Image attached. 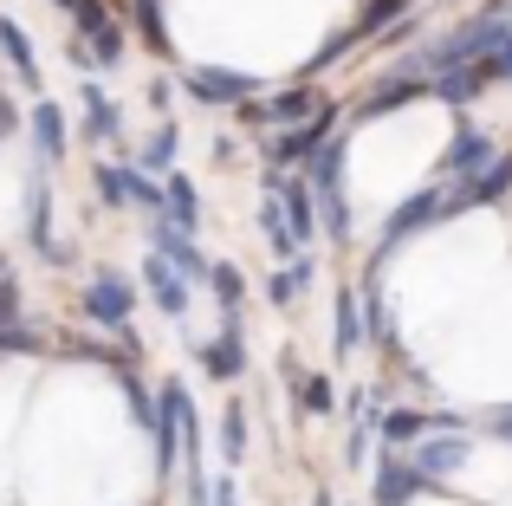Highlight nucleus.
Masks as SVG:
<instances>
[{"mask_svg":"<svg viewBox=\"0 0 512 506\" xmlns=\"http://www.w3.org/2000/svg\"><path fill=\"white\" fill-rule=\"evenodd\" d=\"M415 98H428V72L415 59H402L396 72H383L370 85V98L350 111V124H370V117H383V111H402V104H415Z\"/></svg>","mask_w":512,"mask_h":506,"instance_id":"6","label":"nucleus"},{"mask_svg":"<svg viewBox=\"0 0 512 506\" xmlns=\"http://www.w3.org/2000/svg\"><path fill=\"white\" fill-rule=\"evenodd\" d=\"M500 156V143L487 137V130L474 124V117H454V137H448V150H441V163H435V182L441 189H454V182H474L480 169Z\"/></svg>","mask_w":512,"mask_h":506,"instance_id":"4","label":"nucleus"},{"mask_svg":"<svg viewBox=\"0 0 512 506\" xmlns=\"http://www.w3.org/2000/svg\"><path fill=\"white\" fill-rule=\"evenodd\" d=\"M91 189H98L104 208H130V163H117V156L91 163Z\"/></svg>","mask_w":512,"mask_h":506,"instance_id":"23","label":"nucleus"},{"mask_svg":"<svg viewBox=\"0 0 512 506\" xmlns=\"http://www.w3.org/2000/svg\"><path fill=\"white\" fill-rule=\"evenodd\" d=\"M26 241H33L39 253H46V260H65V247L52 241V195L39 189V182L26 189Z\"/></svg>","mask_w":512,"mask_h":506,"instance_id":"21","label":"nucleus"},{"mask_svg":"<svg viewBox=\"0 0 512 506\" xmlns=\"http://www.w3.org/2000/svg\"><path fill=\"white\" fill-rule=\"evenodd\" d=\"M26 130V111L13 104V91H0V143H13Z\"/></svg>","mask_w":512,"mask_h":506,"instance_id":"35","label":"nucleus"},{"mask_svg":"<svg viewBox=\"0 0 512 506\" xmlns=\"http://www.w3.org/2000/svg\"><path fill=\"white\" fill-rule=\"evenodd\" d=\"M221 461H227V474L247 461V403H240V396L221 409Z\"/></svg>","mask_w":512,"mask_h":506,"instance_id":"25","label":"nucleus"},{"mask_svg":"<svg viewBox=\"0 0 512 506\" xmlns=\"http://www.w3.org/2000/svg\"><path fill=\"white\" fill-rule=\"evenodd\" d=\"M214 506H240V481H234V474H214Z\"/></svg>","mask_w":512,"mask_h":506,"instance_id":"37","label":"nucleus"},{"mask_svg":"<svg viewBox=\"0 0 512 506\" xmlns=\"http://www.w3.org/2000/svg\"><path fill=\"white\" fill-rule=\"evenodd\" d=\"M370 448H376V422H370V416H350V435H344V461H350V468H363V461H370Z\"/></svg>","mask_w":512,"mask_h":506,"instance_id":"33","label":"nucleus"},{"mask_svg":"<svg viewBox=\"0 0 512 506\" xmlns=\"http://www.w3.org/2000/svg\"><path fill=\"white\" fill-rule=\"evenodd\" d=\"M422 435H428V409L396 403V409H383V416H376V442H383V455H409Z\"/></svg>","mask_w":512,"mask_h":506,"instance_id":"15","label":"nucleus"},{"mask_svg":"<svg viewBox=\"0 0 512 506\" xmlns=\"http://www.w3.org/2000/svg\"><path fill=\"white\" fill-rule=\"evenodd\" d=\"M150 253L156 260H169L175 273L188 279V286H201V279H208V260H201V247H195V234H182V228H169L163 215L150 221Z\"/></svg>","mask_w":512,"mask_h":506,"instance_id":"11","label":"nucleus"},{"mask_svg":"<svg viewBox=\"0 0 512 506\" xmlns=\"http://www.w3.org/2000/svg\"><path fill=\"white\" fill-rule=\"evenodd\" d=\"M111 20H117V13L104 7V0H72V39H98Z\"/></svg>","mask_w":512,"mask_h":506,"instance_id":"29","label":"nucleus"},{"mask_svg":"<svg viewBox=\"0 0 512 506\" xmlns=\"http://www.w3.org/2000/svg\"><path fill=\"white\" fill-rule=\"evenodd\" d=\"M292 383H299V403L312 409V416H331V409H338V390H331V377L305 370V377H292Z\"/></svg>","mask_w":512,"mask_h":506,"instance_id":"28","label":"nucleus"},{"mask_svg":"<svg viewBox=\"0 0 512 506\" xmlns=\"http://www.w3.org/2000/svg\"><path fill=\"white\" fill-rule=\"evenodd\" d=\"M480 91H487V72H480V65H454V72H435V78H428V98H441L448 111H467Z\"/></svg>","mask_w":512,"mask_h":506,"instance_id":"17","label":"nucleus"},{"mask_svg":"<svg viewBox=\"0 0 512 506\" xmlns=\"http://www.w3.org/2000/svg\"><path fill=\"white\" fill-rule=\"evenodd\" d=\"M422 494H428V481L409 468V455H383V461H376L370 506H409V500H422Z\"/></svg>","mask_w":512,"mask_h":506,"instance_id":"13","label":"nucleus"},{"mask_svg":"<svg viewBox=\"0 0 512 506\" xmlns=\"http://www.w3.org/2000/svg\"><path fill=\"white\" fill-rule=\"evenodd\" d=\"M130 26H137V39H150L156 52H169V33H163V0H130Z\"/></svg>","mask_w":512,"mask_h":506,"instance_id":"27","label":"nucleus"},{"mask_svg":"<svg viewBox=\"0 0 512 506\" xmlns=\"http://www.w3.org/2000/svg\"><path fill=\"white\" fill-rule=\"evenodd\" d=\"M415 0H370L363 7V20L350 26V39H376V33H389V26H402V13H409Z\"/></svg>","mask_w":512,"mask_h":506,"instance_id":"26","label":"nucleus"},{"mask_svg":"<svg viewBox=\"0 0 512 506\" xmlns=\"http://www.w3.org/2000/svg\"><path fill=\"white\" fill-rule=\"evenodd\" d=\"M175 150H182V130H175L169 117H163V124L150 130V143H143V156H137L130 169H143V176H156V182H163L169 169H175Z\"/></svg>","mask_w":512,"mask_h":506,"instance_id":"22","label":"nucleus"},{"mask_svg":"<svg viewBox=\"0 0 512 506\" xmlns=\"http://www.w3.org/2000/svg\"><path fill=\"white\" fill-rule=\"evenodd\" d=\"M26 130H33V150L46 169H59L65 156H72V124H65V111L52 98H39L33 111H26Z\"/></svg>","mask_w":512,"mask_h":506,"instance_id":"12","label":"nucleus"},{"mask_svg":"<svg viewBox=\"0 0 512 506\" xmlns=\"http://www.w3.org/2000/svg\"><path fill=\"white\" fill-rule=\"evenodd\" d=\"M260 241L279 253V260H299V247H292V234H286V215H279V202H266L260 208Z\"/></svg>","mask_w":512,"mask_h":506,"instance_id":"30","label":"nucleus"},{"mask_svg":"<svg viewBox=\"0 0 512 506\" xmlns=\"http://www.w3.org/2000/svg\"><path fill=\"white\" fill-rule=\"evenodd\" d=\"M195 364H201V377H214V383L247 377V331H240V318H221L214 338H195Z\"/></svg>","mask_w":512,"mask_h":506,"instance_id":"8","label":"nucleus"},{"mask_svg":"<svg viewBox=\"0 0 512 506\" xmlns=\"http://www.w3.org/2000/svg\"><path fill=\"white\" fill-rule=\"evenodd\" d=\"M312 279H318V253H299V260H286L273 279H266V299H273V305H292L299 292H312Z\"/></svg>","mask_w":512,"mask_h":506,"instance_id":"20","label":"nucleus"},{"mask_svg":"<svg viewBox=\"0 0 512 506\" xmlns=\"http://www.w3.org/2000/svg\"><path fill=\"white\" fill-rule=\"evenodd\" d=\"M130 208H137V215H163V182L156 176H143V169H130Z\"/></svg>","mask_w":512,"mask_h":506,"instance_id":"32","label":"nucleus"},{"mask_svg":"<svg viewBox=\"0 0 512 506\" xmlns=\"http://www.w3.org/2000/svg\"><path fill=\"white\" fill-rule=\"evenodd\" d=\"M480 72H487V85H512V20H506V33L487 46V59H480Z\"/></svg>","mask_w":512,"mask_h":506,"instance_id":"31","label":"nucleus"},{"mask_svg":"<svg viewBox=\"0 0 512 506\" xmlns=\"http://www.w3.org/2000/svg\"><path fill=\"white\" fill-rule=\"evenodd\" d=\"M0 52H7V65H13V78L20 85H39V59H33V39L20 33L13 20H0Z\"/></svg>","mask_w":512,"mask_h":506,"instance_id":"24","label":"nucleus"},{"mask_svg":"<svg viewBox=\"0 0 512 506\" xmlns=\"http://www.w3.org/2000/svg\"><path fill=\"white\" fill-rule=\"evenodd\" d=\"M188 422H195V409H188V390L175 377H163L156 383V396H150V422H143V429H150V448H156V474H169L182 468V429Z\"/></svg>","mask_w":512,"mask_h":506,"instance_id":"1","label":"nucleus"},{"mask_svg":"<svg viewBox=\"0 0 512 506\" xmlns=\"http://www.w3.org/2000/svg\"><path fill=\"white\" fill-rule=\"evenodd\" d=\"M59 7H72V0H59Z\"/></svg>","mask_w":512,"mask_h":506,"instance_id":"38","label":"nucleus"},{"mask_svg":"<svg viewBox=\"0 0 512 506\" xmlns=\"http://www.w3.org/2000/svg\"><path fill=\"white\" fill-rule=\"evenodd\" d=\"M39 344L46 338H39L26 318H7V325H0V351H39Z\"/></svg>","mask_w":512,"mask_h":506,"instance_id":"34","label":"nucleus"},{"mask_svg":"<svg viewBox=\"0 0 512 506\" xmlns=\"http://www.w3.org/2000/svg\"><path fill=\"white\" fill-rule=\"evenodd\" d=\"M182 506H214V474L188 468V494H182Z\"/></svg>","mask_w":512,"mask_h":506,"instance_id":"36","label":"nucleus"},{"mask_svg":"<svg viewBox=\"0 0 512 506\" xmlns=\"http://www.w3.org/2000/svg\"><path fill=\"white\" fill-rule=\"evenodd\" d=\"M506 189H512V156H493V163L480 169L474 182H454V189H441V208H448V221H461V215H474V208H493Z\"/></svg>","mask_w":512,"mask_h":506,"instance_id":"9","label":"nucleus"},{"mask_svg":"<svg viewBox=\"0 0 512 506\" xmlns=\"http://www.w3.org/2000/svg\"><path fill=\"white\" fill-rule=\"evenodd\" d=\"M370 344V331H363V305H357V286H338V299H331V351H338V364Z\"/></svg>","mask_w":512,"mask_h":506,"instance_id":"14","label":"nucleus"},{"mask_svg":"<svg viewBox=\"0 0 512 506\" xmlns=\"http://www.w3.org/2000/svg\"><path fill=\"white\" fill-rule=\"evenodd\" d=\"M338 117H344L338 104H325V111L305 117L299 130H266V137H260V156H266L273 169H305V163H312V156L325 150L331 137H338Z\"/></svg>","mask_w":512,"mask_h":506,"instance_id":"2","label":"nucleus"},{"mask_svg":"<svg viewBox=\"0 0 512 506\" xmlns=\"http://www.w3.org/2000/svg\"><path fill=\"white\" fill-rule=\"evenodd\" d=\"M143 273H150V279H143V286H150L156 312H163V318H188V279L175 273L169 260H156V253H150V266H143Z\"/></svg>","mask_w":512,"mask_h":506,"instance_id":"18","label":"nucleus"},{"mask_svg":"<svg viewBox=\"0 0 512 506\" xmlns=\"http://www.w3.org/2000/svg\"><path fill=\"white\" fill-rule=\"evenodd\" d=\"M78 104H85V117H78V130H85L91 143H117V137H124V111H117V98H111V91L85 85V91H78Z\"/></svg>","mask_w":512,"mask_h":506,"instance_id":"16","label":"nucleus"},{"mask_svg":"<svg viewBox=\"0 0 512 506\" xmlns=\"http://www.w3.org/2000/svg\"><path fill=\"white\" fill-rule=\"evenodd\" d=\"M467 455H474L467 429H461V435H422V442L409 448V468L422 474L428 487H435V481H448V474H461V468H467Z\"/></svg>","mask_w":512,"mask_h":506,"instance_id":"10","label":"nucleus"},{"mask_svg":"<svg viewBox=\"0 0 512 506\" xmlns=\"http://www.w3.org/2000/svg\"><path fill=\"white\" fill-rule=\"evenodd\" d=\"M441 221H448V208H441V182H428V189L409 195V202H396V208H389V221H383V234H376V266H383L402 241L441 228ZM376 266H370V273H376Z\"/></svg>","mask_w":512,"mask_h":506,"instance_id":"3","label":"nucleus"},{"mask_svg":"<svg viewBox=\"0 0 512 506\" xmlns=\"http://www.w3.org/2000/svg\"><path fill=\"white\" fill-rule=\"evenodd\" d=\"M85 318L98 331H117V338H124L130 318H137V286H130L117 266H98V273L85 279Z\"/></svg>","mask_w":512,"mask_h":506,"instance_id":"5","label":"nucleus"},{"mask_svg":"<svg viewBox=\"0 0 512 506\" xmlns=\"http://www.w3.org/2000/svg\"><path fill=\"white\" fill-rule=\"evenodd\" d=\"M182 91L195 104H253V91H260V78L240 72V65H195V72H182Z\"/></svg>","mask_w":512,"mask_h":506,"instance_id":"7","label":"nucleus"},{"mask_svg":"<svg viewBox=\"0 0 512 506\" xmlns=\"http://www.w3.org/2000/svg\"><path fill=\"white\" fill-rule=\"evenodd\" d=\"M208 299L221 305V318H240V305H247V273H240L234 260H208Z\"/></svg>","mask_w":512,"mask_h":506,"instance_id":"19","label":"nucleus"}]
</instances>
